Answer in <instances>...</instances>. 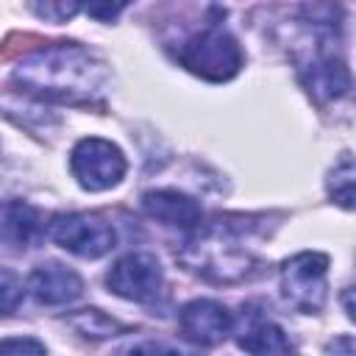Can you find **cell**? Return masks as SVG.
Instances as JSON below:
<instances>
[{"mask_svg": "<svg viewBox=\"0 0 356 356\" xmlns=\"http://www.w3.org/2000/svg\"><path fill=\"white\" fill-rule=\"evenodd\" d=\"M11 81L36 97L61 103H92L108 86L106 64L75 42H56L28 53L11 72Z\"/></svg>", "mask_w": 356, "mask_h": 356, "instance_id": "obj_1", "label": "cell"}, {"mask_svg": "<svg viewBox=\"0 0 356 356\" xmlns=\"http://www.w3.org/2000/svg\"><path fill=\"white\" fill-rule=\"evenodd\" d=\"M242 231H245V222L236 228L231 222L197 225L195 236L184 245L178 259L184 261L186 270H192V273H197L214 284L245 281L253 273L256 259L245 248H236L234 234H242Z\"/></svg>", "mask_w": 356, "mask_h": 356, "instance_id": "obj_2", "label": "cell"}, {"mask_svg": "<svg viewBox=\"0 0 356 356\" xmlns=\"http://www.w3.org/2000/svg\"><path fill=\"white\" fill-rule=\"evenodd\" d=\"M178 61L206 81H228L242 67V50L222 25H206L181 44Z\"/></svg>", "mask_w": 356, "mask_h": 356, "instance_id": "obj_3", "label": "cell"}, {"mask_svg": "<svg viewBox=\"0 0 356 356\" xmlns=\"http://www.w3.org/2000/svg\"><path fill=\"white\" fill-rule=\"evenodd\" d=\"M298 72L306 89L320 100H337L350 89V72L345 61L331 50V31L323 33L320 22H314V33L298 56Z\"/></svg>", "mask_w": 356, "mask_h": 356, "instance_id": "obj_4", "label": "cell"}, {"mask_svg": "<svg viewBox=\"0 0 356 356\" xmlns=\"http://www.w3.org/2000/svg\"><path fill=\"white\" fill-rule=\"evenodd\" d=\"M50 239L81 259H100L117 245L114 225L95 211H70L47 222Z\"/></svg>", "mask_w": 356, "mask_h": 356, "instance_id": "obj_5", "label": "cell"}, {"mask_svg": "<svg viewBox=\"0 0 356 356\" xmlns=\"http://www.w3.org/2000/svg\"><path fill=\"white\" fill-rule=\"evenodd\" d=\"M328 256L317 250L295 253L281 264V292L289 306L303 314H317L328 298Z\"/></svg>", "mask_w": 356, "mask_h": 356, "instance_id": "obj_6", "label": "cell"}, {"mask_svg": "<svg viewBox=\"0 0 356 356\" xmlns=\"http://www.w3.org/2000/svg\"><path fill=\"white\" fill-rule=\"evenodd\" d=\"M70 170L78 186H83L86 192H106L125 178L128 161L114 142L100 136H86L72 147Z\"/></svg>", "mask_w": 356, "mask_h": 356, "instance_id": "obj_7", "label": "cell"}, {"mask_svg": "<svg viewBox=\"0 0 356 356\" xmlns=\"http://www.w3.org/2000/svg\"><path fill=\"white\" fill-rule=\"evenodd\" d=\"M106 284L114 295H120L125 300L147 303V300L159 298V292L164 286V270L153 253L136 250V253H125L122 259L114 261V267L106 275Z\"/></svg>", "mask_w": 356, "mask_h": 356, "instance_id": "obj_8", "label": "cell"}, {"mask_svg": "<svg viewBox=\"0 0 356 356\" xmlns=\"http://www.w3.org/2000/svg\"><path fill=\"white\" fill-rule=\"evenodd\" d=\"M178 328L195 345H220L231 334L234 317L222 303L209 300V298H197L181 309Z\"/></svg>", "mask_w": 356, "mask_h": 356, "instance_id": "obj_9", "label": "cell"}, {"mask_svg": "<svg viewBox=\"0 0 356 356\" xmlns=\"http://www.w3.org/2000/svg\"><path fill=\"white\" fill-rule=\"evenodd\" d=\"M47 222L44 211L25 200H3L0 203V242L11 250H28L39 245Z\"/></svg>", "mask_w": 356, "mask_h": 356, "instance_id": "obj_10", "label": "cell"}, {"mask_svg": "<svg viewBox=\"0 0 356 356\" xmlns=\"http://www.w3.org/2000/svg\"><path fill=\"white\" fill-rule=\"evenodd\" d=\"M236 337V345L250 356H289V339L278 323L264 317L261 312H242V320L231 328Z\"/></svg>", "mask_w": 356, "mask_h": 356, "instance_id": "obj_11", "label": "cell"}, {"mask_svg": "<svg viewBox=\"0 0 356 356\" xmlns=\"http://www.w3.org/2000/svg\"><path fill=\"white\" fill-rule=\"evenodd\" d=\"M28 292L42 306H64L83 292V281L72 267L61 261H44L28 275Z\"/></svg>", "mask_w": 356, "mask_h": 356, "instance_id": "obj_12", "label": "cell"}, {"mask_svg": "<svg viewBox=\"0 0 356 356\" xmlns=\"http://www.w3.org/2000/svg\"><path fill=\"white\" fill-rule=\"evenodd\" d=\"M142 209L153 220H159L164 225H172V228H184V231H195L203 220L200 206L178 189H150V192H145L142 195Z\"/></svg>", "mask_w": 356, "mask_h": 356, "instance_id": "obj_13", "label": "cell"}, {"mask_svg": "<svg viewBox=\"0 0 356 356\" xmlns=\"http://www.w3.org/2000/svg\"><path fill=\"white\" fill-rule=\"evenodd\" d=\"M67 323H70L78 334H83V337H89V339H108V337H117L120 331H125L122 323H117L114 317H108V314L100 312V309H81V312L70 314Z\"/></svg>", "mask_w": 356, "mask_h": 356, "instance_id": "obj_14", "label": "cell"}, {"mask_svg": "<svg viewBox=\"0 0 356 356\" xmlns=\"http://www.w3.org/2000/svg\"><path fill=\"white\" fill-rule=\"evenodd\" d=\"M353 175L356 172H353L350 153H345L339 159V164L331 170V178H328V192L342 209H353Z\"/></svg>", "mask_w": 356, "mask_h": 356, "instance_id": "obj_15", "label": "cell"}, {"mask_svg": "<svg viewBox=\"0 0 356 356\" xmlns=\"http://www.w3.org/2000/svg\"><path fill=\"white\" fill-rule=\"evenodd\" d=\"M25 295V284L17 273L0 267V314H11Z\"/></svg>", "mask_w": 356, "mask_h": 356, "instance_id": "obj_16", "label": "cell"}, {"mask_svg": "<svg viewBox=\"0 0 356 356\" xmlns=\"http://www.w3.org/2000/svg\"><path fill=\"white\" fill-rule=\"evenodd\" d=\"M0 356H47V350L33 337H6L0 339Z\"/></svg>", "mask_w": 356, "mask_h": 356, "instance_id": "obj_17", "label": "cell"}, {"mask_svg": "<svg viewBox=\"0 0 356 356\" xmlns=\"http://www.w3.org/2000/svg\"><path fill=\"white\" fill-rule=\"evenodd\" d=\"M31 8H33V14H39V17L47 19V22H64V19H70L75 11H81L78 3H33Z\"/></svg>", "mask_w": 356, "mask_h": 356, "instance_id": "obj_18", "label": "cell"}, {"mask_svg": "<svg viewBox=\"0 0 356 356\" xmlns=\"http://www.w3.org/2000/svg\"><path fill=\"white\" fill-rule=\"evenodd\" d=\"M128 356H197V353H184V350L167 348V345H161V342H142V345L131 348Z\"/></svg>", "mask_w": 356, "mask_h": 356, "instance_id": "obj_19", "label": "cell"}, {"mask_svg": "<svg viewBox=\"0 0 356 356\" xmlns=\"http://www.w3.org/2000/svg\"><path fill=\"white\" fill-rule=\"evenodd\" d=\"M328 356H353V339L350 337H337L328 348H325Z\"/></svg>", "mask_w": 356, "mask_h": 356, "instance_id": "obj_20", "label": "cell"}, {"mask_svg": "<svg viewBox=\"0 0 356 356\" xmlns=\"http://www.w3.org/2000/svg\"><path fill=\"white\" fill-rule=\"evenodd\" d=\"M125 6L122 3H114V6H86V14H92V17H100V19H111V17H117L120 11H122Z\"/></svg>", "mask_w": 356, "mask_h": 356, "instance_id": "obj_21", "label": "cell"}]
</instances>
